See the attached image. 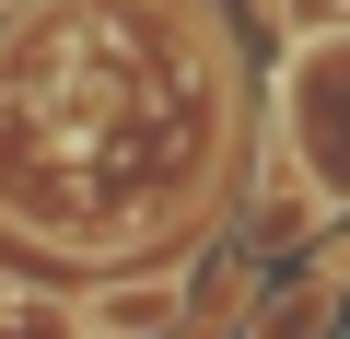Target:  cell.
Returning a JSON list of instances; mask_svg holds the SVG:
<instances>
[{
  "instance_id": "1",
  "label": "cell",
  "mask_w": 350,
  "mask_h": 339,
  "mask_svg": "<svg viewBox=\"0 0 350 339\" xmlns=\"http://www.w3.org/2000/svg\"><path fill=\"white\" fill-rule=\"evenodd\" d=\"M234 47L199 0H36L0 36V211L59 258H175L222 199Z\"/></svg>"
},
{
  "instance_id": "2",
  "label": "cell",
  "mask_w": 350,
  "mask_h": 339,
  "mask_svg": "<svg viewBox=\"0 0 350 339\" xmlns=\"http://www.w3.org/2000/svg\"><path fill=\"white\" fill-rule=\"evenodd\" d=\"M280 164L304 211H350V36H304L280 71Z\"/></svg>"
},
{
  "instance_id": "3",
  "label": "cell",
  "mask_w": 350,
  "mask_h": 339,
  "mask_svg": "<svg viewBox=\"0 0 350 339\" xmlns=\"http://www.w3.org/2000/svg\"><path fill=\"white\" fill-rule=\"evenodd\" d=\"M0 339H94V316H82V292H47V281L0 269Z\"/></svg>"
},
{
  "instance_id": "4",
  "label": "cell",
  "mask_w": 350,
  "mask_h": 339,
  "mask_svg": "<svg viewBox=\"0 0 350 339\" xmlns=\"http://www.w3.org/2000/svg\"><path fill=\"white\" fill-rule=\"evenodd\" d=\"M327 316H338V292H327V281H280V292L257 304V327H245V339H327Z\"/></svg>"
},
{
  "instance_id": "5",
  "label": "cell",
  "mask_w": 350,
  "mask_h": 339,
  "mask_svg": "<svg viewBox=\"0 0 350 339\" xmlns=\"http://www.w3.org/2000/svg\"><path fill=\"white\" fill-rule=\"evenodd\" d=\"M280 12H292V47L304 36H350V0H280Z\"/></svg>"
}]
</instances>
